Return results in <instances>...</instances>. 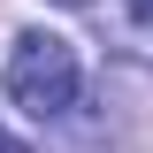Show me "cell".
Here are the masks:
<instances>
[{
    "label": "cell",
    "instance_id": "obj_1",
    "mask_svg": "<svg viewBox=\"0 0 153 153\" xmlns=\"http://www.w3.org/2000/svg\"><path fill=\"white\" fill-rule=\"evenodd\" d=\"M76 46L54 31H23L16 46H8V100H16L23 115H69L76 107Z\"/></svg>",
    "mask_w": 153,
    "mask_h": 153
},
{
    "label": "cell",
    "instance_id": "obj_2",
    "mask_svg": "<svg viewBox=\"0 0 153 153\" xmlns=\"http://www.w3.org/2000/svg\"><path fill=\"white\" fill-rule=\"evenodd\" d=\"M0 153H31V146H23V138H16V130H0Z\"/></svg>",
    "mask_w": 153,
    "mask_h": 153
},
{
    "label": "cell",
    "instance_id": "obj_4",
    "mask_svg": "<svg viewBox=\"0 0 153 153\" xmlns=\"http://www.w3.org/2000/svg\"><path fill=\"white\" fill-rule=\"evenodd\" d=\"M54 8H84V0H54Z\"/></svg>",
    "mask_w": 153,
    "mask_h": 153
},
{
    "label": "cell",
    "instance_id": "obj_3",
    "mask_svg": "<svg viewBox=\"0 0 153 153\" xmlns=\"http://www.w3.org/2000/svg\"><path fill=\"white\" fill-rule=\"evenodd\" d=\"M130 16H138V23H153V0H130Z\"/></svg>",
    "mask_w": 153,
    "mask_h": 153
}]
</instances>
